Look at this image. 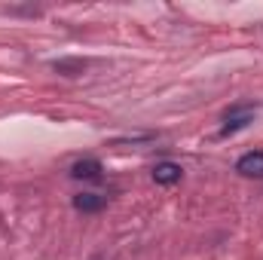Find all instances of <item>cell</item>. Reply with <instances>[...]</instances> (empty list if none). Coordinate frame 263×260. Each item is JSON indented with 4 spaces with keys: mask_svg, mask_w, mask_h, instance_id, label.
Here are the masks:
<instances>
[{
    "mask_svg": "<svg viewBox=\"0 0 263 260\" xmlns=\"http://www.w3.org/2000/svg\"><path fill=\"white\" fill-rule=\"evenodd\" d=\"M257 110H260L257 104H236V107H230L227 117H223V129H220V135H233V132L245 129L248 123H254Z\"/></svg>",
    "mask_w": 263,
    "mask_h": 260,
    "instance_id": "6da1fadb",
    "label": "cell"
},
{
    "mask_svg": "<svg viewBox=\"0 0 263 260\" xmlns=\"http://www.w3.org/2000/svg\"><path fill=\"white\" fill-rule=\"evenodd\" d=\"M236 172L245 178H263V150H251L236 162Z\"/></svg>",
    "mask_w": 263,
    "mask_h": 260,
    "instance_id": "7a4b0ae2",
    "label": "cell"
},
{
    "mask_svg": "<svg viewBox=\"0 0 263 260\" xmlns=\"http://www.w3.org/2000/svg\"><path fill=\"white\" fill-rule=\"evenodd\" d=\"M70 175L77 181H98L101 178V162L98 159H80V162H73Z\"/></svg>",
    "mask_w": 263,
    "mask_h": 260,
    "instance_id": "3957f363",
    "label": "cell"
},
{
    "mask_svg": "<svg viewBox=\"0 0 263 260\" xmlns=\"http://www.w3.org/2000/svg\"><path fill=\"white\" fill-rule=\"evenodd\" d=\"M181 175H184V169L178 165V162H159L156 169H153V181L156 184H178L181 181Z\"/></svg>",
    "mask_w": 263,
    "mask_h": 260,
    "instance_id": "277c9868",
    "label": "cell"
},
{
    "mask_svg": "<svg viewBox=\"0 0 263 260\" xmlns=\"http://www.w3.org/2000/svg\"><path fill=\"white\" fill-rule=\"evenodd\" d=\"M104 205H107V199H104V196H98V193H80V196H73V208H77V211H83V214L101 211Z\"/></svg>",
    "mask_w": 263,
    "mask_h": 260,
    "instance_id": "5b68a950",
    "label": "cell"
}]
</instances>
